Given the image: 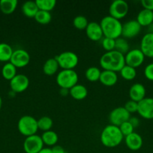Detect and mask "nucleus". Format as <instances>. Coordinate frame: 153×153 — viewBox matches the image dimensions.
<instances>
[{
  "mask_svg": "<svg viewBox=\"0 0 153 153\" xmlns=\"http://www.w3.org/2000/svg\"><path fill=\"white\" fill-rule=\"evenodd\" d=\"M100 65L104 70L119 72L125 65L124 55L116 50L106 52L100 57Z\"/></svg>",
  "mask_w": 153,
  "mask_h": 153,
  "instance_id": "nucleus-1",
  "label": "nucleus"
},
{
  "mask_svg": "<svg viewBox=\"0 0 153 153\" xmlns=\"http://www.w3.org/2000/svg\"><path fill=\"white\" fill-rule=\"evenodd\" d=\"M124 136L118 126L110 124L105 126L100 135L102 144L107 148H114L122 143Z\"/></svg>",
  "mask_w": 153,
  "mask_h": 153,
  "instance_id": "nucleus-2",
  "label": "nucleus"
},
{
  "mask_svg": "<svg viewBox=\"0 0 153 153\" xmlns=\"http://www.w3.org/2000/svg\"><path fill=\"white\" fill-rule=\"evenodd\" d=\"M100 25L103 31L104 37L116 40L122 36V24L118 19L109 15L102 18Z\"/></svg>",
  "mask_w": 153,
  "mask_h": 153,
  "instance_id": "nucleus-3",
  "label": "nucleus"
},
{
  "mask_svg": "<svg viewBox=\"0 0 153 153\" xmlns=\"http://www.w3.org/2000/svg\"><path fill=\"white\" fill-rule=\"evenodd\" d=\"M17 128L20 133L25 137L34 135L38 130V120L29 115H24L18 120Z\"/></svg>",
  "mask_w": 153,
  "mask_h": 153,
  "instance_id": "nucleus-4",
  "label": "nucleus"
},
{
  "mask_svg": "<svg viewBox=\"0 0 153 153\" xmlns=\"http://www.w3.org/2000/svg\"><path fill=\"white\" fill-rule=\"evenodd\" d=\"M79 77L74 70H62L57 74L56 84L60 88L70 90L77 84Z\"/></svg>",
  "mask_w": 153,
  "mask_h": 153,
  "instance_id": "nucleus-5",
  "label": "nucleus"
},
{
  "mask_svg": "<svg viewBox=\"0 0 153 153\" xmlns=\"http://www.w3.org/2000/svg\"><path fill=\"white\" fill-rule=\"evenodd\" d=\"M55 58L59 67L62 70H74L79 62V58L76 54L70 51L62 52Z\"/></svg>",
  "mask_w": 153,
  "mask_h": 153,
  "instance_id": "nucleus-6",
  "label": "nucleus"
},
{
  "mask_svg": "<svg viewBox=\"0 0 153 153\" xmlns=\"http://www.w3.org/2000/svg\"><path fill=\"white\" fill-rule=\"evenodd\" d=\"M128 4L124 0H115L112 1L109 7L110 16L115 19H123L128 13Z\"/></svg>",
  "mask_w": 153,
  "mask_h": 153,
  "instance_id": "nucleus-7",
  "label": "nucleus"
},
{
  "mask_svg": "<svg viewBox=\"0 0 153 153\" xmlns=\"http://www.w3.org/2000/svg\"><path fill=\"white\" fill-rule=\"evenodd\" d=\"M41 137L37 134L26 137L22 144L26 153H38L44 148Z\"/></svg>",
  "mask_w": 153,
  "mask_h": 153,
  "instance_id": "nucleus-8",
  "label": "nucleus"
},
{
  "mask_svg": "<svg viewBox=\"0 0 153 153\" xmlns=\"http://www.w3.org/2000/svg\"><path fill=\"white\" fill-rule=\"evenodd\" d=\"M145 58V55L140 49H130L124 55L125 65L136 69L143 64Z\"/></svg>",
  "mask_w": 153,
  "mask_h": 153,
  "instance_id": "nucleus-9",
  "label": "nucleus"
},
{
  "mask_svg": "<svg viewBox=\"0 0 153 153\" xmlns=\"http://www.w3.org/2000/svg\"><path fill=\"white\" fill-rule=\"evenodd\" d=\"M130 117V114L126 111L124 107H117L111 111L109 114V120L110 124L119 126L123 123L128 121Z\"/></svg>",
  "mask_w": 153,
  "mask_h": 153,
  "instance_id": "nucleus-10",
  "label": "nucleus"
},
{
  "mask_svg": "<svg viewBox=\"0 0 153 153\" xmlns=\"http://www.w3.org/2000/svg\"><path fill=\"white\" fill-rule=\"evenodd\" d=\"M9 62L11 63L16 69L22 68L29 64L30 55L25 49H17L14 51Z\"/></svg>",
  "mask_w": 153,
  "mask_h": 153,
  "instance_id": "nucleus-11",
  "label": "nucleus"
},
{
  "mask_svg": "<svg viewBox=\"0 0 153 153\" xmlns=\"http://www.w3.org/2000/svg\"><path fill=\"white\" fill-rule=\"evenodd\" d=\"M137 113L146 120L153 119V98L146 97L138 102Z\"/></svg>",
  "mask_w": 153,
  "mask_h": 153,
  "instance_id": "nucleus-12",
  "label": "nucleus"
},
{
  "mask_svg": "<svg viewBox=\"0 0 153 153\" xmlns=\"http://www.w3.org/2000/svg\"><path fill=\"white\" fill-rule=\"evenodd\" d=\"M29 86V79L24 74H16L10 81L11 91L15 94L24 92Z\"/></svg>",
  "mask_w": 153,
  "mask_h": 153,
  "instance_id": "nucleus-13",
  "label": "nucleus"
},
{
  "mask_svg": "<svg viewBox=\"0 0 153 153\" xmlns=\"http://www.w3.org/2000/svg\"><path fill=\"white\" fill-rule=\"evenodd\" d=\"M142 27L136 19H132L126 22L122 25V36L124 38H134L140 34Z\"/></svg>",
  "mask_w": 153,
  "mask_h": 153,
  "instance_id": "nucleus-14",
  "label": "nucleus"
},
{
  "mask_svg": "<svg viewBox=\"0 0 153 153\" xmlns=\"http://www.w3.org/2000/svg\"><path fill=\"white\" fill-rule=\"evenodd\" d=\"M85 31L87 37L92 41H98L101 40L104 37L101 27L98 22H88Z\"/></svg>",
  "mask_w": 153,
  "mask_h": 153,
  "instance_id": "nucleus-15",
  "label": "nucleus"
},
{
  "mask_svg": "<svg viewBox=\"0 0 153 153\" xmlns=\"http://www.w3.org/2000/svg\"><path fill=\"white\" fill-rule=\"evenodd\" d=\"M145 57L153 58V33H146L141 39L140 48Z\"/></svg>",
  "mask_w": 153,
  "mask_h": 153,
  "instance_id": "nucleus-16",
  "label": "nucleus"
},
{
  "mask_svg": "<svg viewBox=\"0 0 153 153\" xmlns=\"http://www.w3.org/2000/svg\"><path fill=\"white\" fill-rule=\"evenodd\" d=\"M124 142L127 147L132 151H137L140 149L143 143L142 137L140 134L135 131L124 137Z\"/></svg>",
  "mask_w": 153,
  "mask_h": 153,
  "instance_id": "nucleus-17",
  "label": "nucleus"
},
{
  "mask_svg": "<svg viewBox=\"0 0 153 153\" xmlns=\"http://www.w3.org/2000/svg\"><path fill=\"white\" fill-rule=\"evenodd\" d=\"M128 94L130 100L139 102L144 98H146V91L142 84L135 83L130 88Z\"/></svg>",
  "mask_w": 153,
  "mask_h": 153,
  "instance_id": "nucleus-18",
  "label": "nucleus"
},
{
  "mask_svg": "<svg viewBox=\"0 0 153 153\" xmlns=\"http://www.w3.org/2000/svg\"><path fill=\"white\" fill-rule=\"evenodd\" d=\"M99 81L104 86L112 87L115 85L118 82V75L115 72L103 70L100 73Z\"/></svg>",
  "mask_w": 153,
  "mask_h": 153,
  "instance_id": "nucleus-19",
  "label": "nucleus"
},
{
  "mask_svg": "<svg viewBox=\"0 0 153 153\" xmlns=\"http://www.w3.org/2000/svg\"><path fill=\"white\" fill-rule=\"evenodd\" d=\"M136 20L141 27H148L153 23V11L142 9L138 13Z\"/></svg>",
  "mask_w": 153,
  "mask_h": 153,
  "instance_id": "nucleus-20",
  "label": "nucleus"
},
{
  "mask_svg": "<svg viewBox=\"0 0 153 153\" xmlns=\"http://www.w3.org/2000/svg\"><path fill=\"white\" fill-rule=\"evenodd\" d=\"M69 94L76 100H82L86 98L88 95V90L84 85L76 84L69 90Z\"/></svg>",
  "mask_w": 153,
  "mask_h": 153,
  "instance_id": "nucleus-21",
  "label": "nucleus"
},
{
  "mask_svg": "<svg viewBox=\"0 0 153 153\" xmlns=\"http://www.w3.org/2000/svg\"><path fill=\"white\" fill-rule=\"evenodd\" d=\"M22 13L28 18H34L39 9L35 1H27L22 4L21 7Z\"/></svg>",
  "mask_w": 153,
  "mask_h": 153,
  "instance_id": "nucleus-22",
  "label": "nucleus"
},
{
  "mask_svg": "<svg viewBox=\"0 0 153 153\" xmlns=\"http://www.w3.org/2000/svg\"><path fill=\"white\" fill-rule=\"evenodd\" d=\"M59 66L55 58L46 60L43 65V72L46 76H53L58 72Z\"/></svg>",
  "mask_w": 153,
  "mask_h": 153,
  "instance_id": "nucleus-23",
  "label": "nucleus"
},
{
  "mask_svg": "<svg viewBox=\"0 0 153 153\" xmlns=\"http://www.w3.org/2000/svg\"><path fill=\"white\" fill-rule=\"evenodd\" d=\"M18 1L16 0H1L0 10L4 14L9 15L13 13L17 7Z\"/></svg>",
  "mask_w": 153,
  "mask_h": 153,
  "instance_id": "nucleus-24",
  "label": "nucleus"
},
{
  "mask_svg": "<svg viewBox=\"0 0 153 153\" xmlns=\"http://www.w3.org/2000/svg\"><path fill=\"white\" fill-rule=\"evenodd\" d=\"M43 141L44 144L49 146H54L56 145L58 140V136L55 131L50 130V131L43 132L42 135L40 136Z\"/></svg>",
  "mask_w": 153,
  "mask_h": 153,
  "instance_id": "nucleus-25",
  "label": "nucleus"
},
{
  "mask_svg": "<svg viewBox=\"0 0 153 153\" xmlns=\"http://www.w3.org/2000/svg\"><path fill=\"white\" fill-rule=\"evenodd\" d=\"M14 50L11 46L6 43H0V61L8 62L10 61Z\"/></svg>",
  "mask_w": 153,
  "mask_h": 153,
  "instance_id": "nucleus-26",
  "label": "nucleus"
},
{
  "mask_svg": "<svg viewBox=\"0 0 153 153\" xmlns=\"http://www.w3.org/2000/svg\"><path fill=\"white\" fill-rule=\"evenodd\" d=\"M2 75L4 79L10 81L16 75V68L10 62H7L2 67Z\"/></svg>",
  "mask_w": 153,
  "mask_h": 153,
  "instance_id": "nucleus-27",
  "label": "nucleus"
},
{
  "mask_svg": "<svg viewBox=\"0 0 153 153\" xmlns=\"http://www.w3.org/2000/svg\"><path fill=\"white\" fill-rule=\"evenodd\" d=\"M119 73L121 77L127 81L134 80L136 76V69L128 65H124L120 70Z\"/></svg>",
  "mask_w": 153,
  "mask_h": 153,
  "instance_id": "nucleus-28",
  "label": "nucleus"
},
{
  "mask_svg": "<svg viewBox=\"0 0 153 153\" xmlns=\"http://www.w3.org/2000/svg\"><path fill=\"white\" fill-rule=\"evenodd\" d=\"M101 71L99 68L96 67H90L86 70L85 76L86 79L89 82H94L99 81Z\"/></svg>",
  "mask_w": 153,
  "mask_h": 153,
  "instance_id": "nucleus-29",
  "label": "nucleus"
},
{
  "mask_svg": "<svg viewBox=\"0 0 153 153\" xmlns=\"http://www.w3.org/2000/svg\"><path fill=\"white\" fill-rule=\"evenodd\" d=\"M36 4L40 10L50 12L56 4V0H36Z\"/></svg>",
  "mask_w": 153,
  "mask_h": 153,
  "instance_id": "nucleus-30",
  "label": "nucleus"
},
{
  "mask_svg": "<svg viewBox=\"0 0 153 153\" xmlns=\"http://www.w3.org/2000/svg\"><path fill=\"white\" fill-rule=\"evenodd\" d=\"M53 126V121L50 117L44 116L38 120V129L41 130L44 132L51 130Z\"/></svg>",
  "mask_w": 153,
  "mask_h": 153,
  "instance_id": "nucleus-31",
  "label": "nucleus"
},
{
  "mask_svg": "<svg viewBox=\"0 0 153 153\" xmlns=\"http://www.w3.org/2000/svg\"><path fill=\"white\" fill-rule=\"evenodd\" d=\"M34 19L40 25H47L52 20V15L50 12L39 10L34 16Z\"/></svg>",
  "mask_w": 153,
  "mask_h": 153,
  "instance_id": "nucleus-32",
  "label": "nucleus"
},
{
  "mask_svg": "<svg viewBox=\"0 0 153 153\" xmlns=\"http://www.w3.org/2000/svg\"><path fill=\"white\" fill-rule=\"evenodd\" d=\"M128 43L124 37H118L116 39V44H115V50L117 52H120L122 55H125L130 49H129Z\"/></svg>",
  "mask_w": 153,
  "mask_h": 153,
  "instance_id": "nucleus-33",
  "label": "nucleus"
},
{
  "mask_svg": "<svg viewBox=\"0 0 153 153\" xmlns=\"http://www.w3.org/2000/svg\"><path fill=\"white\" fill-rule=\"evenodd\" d=\"M88 24V21L86 16L79 15L74 18L73 25L74 28L78 30H86L87 25Z\"/></svg>",
  "mask_w": 153,
  "mask_h": 153,
  "instance_id": "nucleus-34",
  "label": "nucleus"
},
{
  "mask_svg": "<svg viewBox=\"0 0 153 153\" xmlns=\"http://www.w3.org/2000/svg\"><path fill=\"white\" fill-rule=\"evenodd\" d=\"M116 40L109 37H104L101 40V46L106 52L115 50Z\"/></svg>",
  "mask_w": 153,
  "mask_h": 153,
  "instance_id": "nucleus-35",
  "label": "nucleus"
},
{
  "mask_svg": "<svg viewBox=\"0 0 153 153\" xmlns=\"http://www.w3.org/2000/svg\"><path fill=\"white\" fill-rule=\"evenodd\" d=\"M120 131H121L122 134H123V136L126 137V136L129 135L131 133L134 132V128L133 127V126L130 123L129 121H126V122L123 123L122 125H120L118 126Z\"/></svg>",
  "mask_w": 153,
  "mask_h": 153,
  "instance_id": "nucleus-36",
  "label": "nucleus"
},
{
  "mask_svg": "<svg viewBox=\"0 0 153 153\" xmlns=\"http://www.w3.org/2000/svg\"><path fill=\"white\" fill-rule=\"evenodd\" d=\"M124 108L129 114L136 113V112H137L138 102H136L130 100L124 104Z\"/></svg>",
  "mask_w": 153,
  "mask_h": 153,
  "instance_id": "nucleus-37",
  "label": "nucleus"
},
{
  "mask_svg": "<svg viewBox=\"0 0 153 153\" xmlns=\"http://www.w3.org/2000/svg\"><path fill=\"white\" fill-rule=\"evenodd\" d=\"M144 76L148 81L153 82V62L146 66L144 69Z\"/></svg>",
  "mask_w": 153,
  "mask_h": 153,
  "instance_id": "nucleus-38",
  "label": "nucleus"
},
{
  "mask_svg": "<svg viewBox=\"0 0 153 153\" xmlns=\"http://www.w3.org/2000/svg\"><path fill=\"white\" fill-rule=\"evenodd\" d=\"M140 3L143 9L153 11V0H142Z\"/></svg>",
  "mask_w": 153,
  "mask_h": 153,
  "instance_id": "nucleus-39",
  "label": "nucleus"
},
{
  "mask_svg": "<svg viewBox=\"0 0 153 153\" xmlns=\"http://www.w3.org/2000/svg\"><path fill=\"white\" fill-rule=\"evenodd\" d=\"M129 122L133 126L134 128H136V127L139 126L140 125V120L138 119L136 117H130V119H129Z\"/></svg>",
  "mask_w": 153,
  "mask_h": 153,
  "instance_id": "nucleus-40",
  "label": "nucleus"
},
{
  "mask_svg": "<svg viewBox=\"0 0 153 153\" xmlns=\"http://www.w3.org/2000/svg\"><path fill=\"white\" fill-rule=\"evenodd\" d=\"M51 149H52V153H66L64 148L59 145H56V146H52Z\"/></svg>",
  "mask_w": 153,
  "mask_h": 153,
  "instance_id": "nucleus-41",
  "label": "nucleus"
},
{
  "mask_svg": "<svg viewBox=\"0 0 153 153\" xmlns=\"http://www.w3.org/2000/svg\"><path fill=\"white\" fill-rule=\"evenodd\" d=\"M59 94L62 97H66V96H68L69 94V90L64 89V88H60Z\"/></svg>",
  "mask_w": 153,
  "mask_h": 153,
  "instance_id": "nucleus-42",
  "label": "nucleus"
},
{
  "mask_svg": "<svg viewBox=\"0 0 153 153\" xmlns=\"http://www.w3.org/2000/svg\"><path fill=\"white\" fill-rule=\"evenodd\" d=\"M38 153H52L51 148H43Z\"/></svg>",
  "mask_w": 153,
  "mask_h": 153,
  "instance_id": "nucleus-43",
  "label": "nucleus"
},
{
  "mask_svg": "<svg viewBox=\"0 0 153 153\" xmlns=\"http://www.w3.org/2000/svg\"><path fill=\"white\" fill-rule=\"evenodd\" d=\"M148 32L147 33H153V23L152 25H150L149 26H148Z\"/></svg>",
  "mask_w": 153,
  "mask_h": 153,
  "instance_id": "nucleus-44",
  "label": "nucleus"
},
{
  "mask_svg": "<svg viewBox=\"0 0 153 153\" xmlns=\"http://www.w3.org/2000/svg\"><path fill=\"white\" fill-rule=\"evenodd\" d=\"M2 99L1 96H0V110L2 108Z\"/></svg>",
  "mask_w": 153,
  "mask_h": 153,
  "instance_id": "nucleus-45",
  "label": "nucleus"
}]
</instances>
